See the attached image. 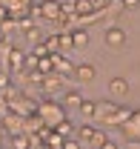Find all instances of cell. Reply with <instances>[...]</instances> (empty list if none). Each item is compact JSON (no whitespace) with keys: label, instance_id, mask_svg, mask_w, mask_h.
<instances>
[{"label":"cell","instance_id":"cell-1","mask_svg":"<svg viewBox=\"0 0 140 149\" xmlns=\"http://www.w3.org/2000/svg\"><path fill=\"white\" fill-rule=\"evenodd\" d=\"M77 141H80V143H91V146H100V143L106 141V135L100 129H94L91 123H86V126L77 129Z\"/></svg>","mask_w":140,"mask_h":149},{"label":"cell","instance_id":"cell-2","mask_svg":"<svg viewBox=\"0 0 140 149\" xmlns=\"http://www.w3.org/2000/svg\"><path fill=\"white\" fill-rule=\"evenodd\" d=\"M103 40H106L109 49H123V46H126V32H123L120 26H112V29H106Z\"/></svg>","mask_w":140,"mask_h":149},{"label":"cell","instance_id":"cell-3","mask_svg":"<svg viewBox=\"0 0 140 149\" xmlns=\"http://www.w3.org/2000/svg\"><path fill=\"white\" fill-rule=\"evenodd\" d=\"M109 92H112V97H123V95L129 92V80L120 77V74H114V77L109 80Z\"/></svg>","mask_w":140,"mask_h":149},{"label":"cell","instance_id":"cell-4","mask_svg":"<svg viewBox=\"0 0 140 149\" xmlns=\"http://www.w3.org/2000/svg\"><path fill=\"white\" fill-rule=\"evenodd\" d=\"M74 77L77 80H94L97 77V69L91 63H80V66H74Z\"/></svg>","mask_w":140,"mask_h":149},{"label":"cell","instance_id":"cell-5","mask_svg":"<svg viewBox=\"0 0 140 149\" xmlns=\"http://www.w3.org/2000/svg\"><path fill=\"white\" fill-rule=\"evenodd\" d=\"M40 12H43L46 17H52V20H60V17H63V9H60V3H54V0H46Z\"/></svg>","mask_w":140,"mask_h":149},{"label":"cell","instance_id":"cell-6","mask_svg":"<svg viewBox=\"0 0 140 149\" xmlns=\"http://www.w3.org/2000/svg\"><path fill=\"white\" fill-rule=\"evenodd\" d=\"M71 46H77V49L89 46V32L86 29H74V32H71Z\"/></svg>","mask_w":140,"mask_h":149},{"label":"cell","instance_id":"cell-7","mask_svg":"<svg viewBox=\"0 0 140 149\" xmlns=\"http://www.w3.org/2000/svg\"><path fill=\"white\" fill-rule=\"evenodd\" d=\"M77 106H80V115H83V118H94V115H97V103H94V100H80Z\"/></svg>","mask_w":140,"mask_h":149},{"label":"cell","instance_id":"cell-8","mask_svg":"<svg viewBox=\"0 0 140 149\" xmlns=\"http://www.w3.org/2000/svg\"><path fill=\"white\" fill-rule=\"evenodd\" d=\"M43 49H49V52H60V35H52V37H46V43H43Z\"/></svg>","mask_w":140,"mask_h":149},{"label":"cell","instance_id":"cell-9","mask_svg":"<svg viewBox=\"0 0 140 149\" xmlns=\"http://www.w3.org/2000/svg\"><path fill=\"white\" fill-rule=\"evenodd\" d=\"M74 12L77 15H91V3L89 0H74Z\"/></svg>","mask_w":140,"mask_h":149},{"label":"cell","instance_id":"cell-10","mask_svg":"<svg viewBox=\"0 0 140 149\" xmlns=\"http://www.w3.org/2000/svg\"><path fill=\"white\" fill-rule=\"evenodd\" d=\"M60 49H63V52L71 49V35H60Z\"/></svg>","mask_w":140,"mask_h":149},{"label":"cell","instance_id":"cell-11","mask_svg":"<svg viewBox=\"0 0 140 149\" xmlns=\"http://www.w3.org/2000/svg\"><path fill=\"white\" fill-rule=\"evenodd\" d=\"M57 135H71V123H57Z\"/></svg>","mask_w":140,"mask_h":149},{"label":"cell","instance_id":"cell-12","mask_svg":"<svg viewBox=\"0 0 140 149\" xmlns=\"http://www.w3.org/2000/svg\"><path fill=\"white\" fill-rule=\"evenodd\" d=\"M63 149H83L80 141H63Z\"/></svg>","mask_w":140,"mask_h":149},{"label":"cell","instance_id":"cell-13","mask_svg":"<svg viewBox=\"0 0 140 149\" xmlns=\"http://www.w3.org/2000/svg\"><path fill=\"white\" fill-rule=\"evenodd\" d=\"M57 69H60V72H74V66L66 63V60H57Z\"/></svg>","mask_w":140,"mask_h":149},{"label":"cell","instance_id":"cell-14","mask_svg":"<svg viewBox=\"0 0 140 149\" xmlns=\"http://www.w3.org/2000/svg\"><path fill=\"white\" fill-rule=\"evenodd\" d=\"M114 115H117V123H123V118H132V112H129V109H117Z\"/></svg>","mask_w":140,"mask_h":149},{"label":"cell","instance_id":"cell-15","mask_svg":"<svg viewBox=\"0 0 140 149\" xmlns=\"http://www.w3.org/2000/svg\"><path fill=\"white\" fill-rule=\"evenodd\" d=\"M89 3H91V12H97V9H103V6H106V0H89Z\"/></svg>","mask_w":140,"mask_h":149},{"label":"cell","instance_id":"cell-16","mask_svg":"<svg viewBox=\"0 0 140 149\" xmlns=\"http://www.w3.org/2000/svg\"><path fill=\"white\" fill-rule=\"evenodd\" d=\"M66 100H69V103H80V95H77V92H69V95H66Z\"/></svg>","mask_w":140,"mask_h":149},{"label":"cell","instance_id":"cell-17","mask_svg":"<svg viewBox=\"0 0 140 149\" xmlns=\"http://www.w3.org/2000/svg\"><path fill=\"white\" fill-rule=\"evenodd\" d=\"M97 149H117V143H112V141L106 138V141H103V143H100V146H97Z\"/></svg>","mask_w":140,"mask_h":149},{"label":"cell","instance_id":"cell-18","mask_svg":"<svg viewBox=\"0 0 140 149\" xmlns=\"http://www.w3.org/2000/svg\"><path fill=\"white\" fill-rule=\"evenodd\" d=\"M123 6H129V9H137V6H140V0H123Z\"/></svg>","mask_w":140,"mask_h":149}]
</instances>
